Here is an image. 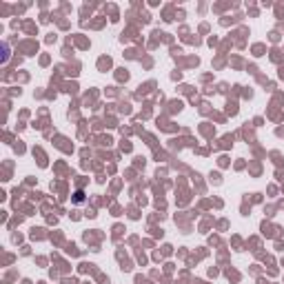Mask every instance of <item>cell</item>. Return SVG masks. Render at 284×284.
I'll return each instance as SVG.
<instances>
[]
</instances>
